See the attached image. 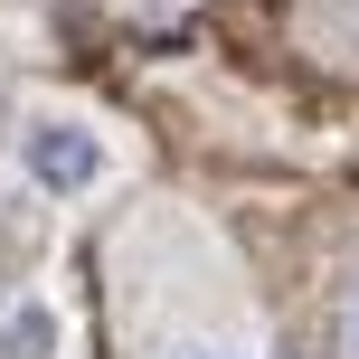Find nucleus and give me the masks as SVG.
<instances>
[{"label": "nucleus", "instance_id": "obj_2", "mask_svg": "<svg viewBox=\"0 0 359 359\" xmlns=\"http://www.w3.org/2000/svg\"><path fill=\"white\" fill-rule=\"evenodd\" d=\"M0 359H76V322L48 284L0 293Z\"/></svg>", "mask_w": 359, "mask_h": 359}, {"label": "nucleus", "instance_id": "obj_3", "mask_svg": "<svg viewBox=\"0 0 359 359\" xmlns=\"http://www.w3.org/2000/svg\"><path fill=\"white\" fill-rule=\"evenodd\" d=\"M180 359H265V350H255V341H189Z\"/></svg>", "mask_w": 359, "mask_h": 359}, {"label": "nucleus", "instance_id": "obj_4", "mask_svg": "<svg viewBox=\"0 0 359 359\" xmlns=\"http://www.w3.org/2000/svg\"><path fill=\"white\" fill-rule=\"evenodd\" d=\"M341 350L359 359V284H350V303H341Z\"/></svg>", "mask_w": 359, "mask_h": 359}, {"label": "nucleus", "instance_id": "obj_1", "mask_svg": "<svg viewBox=\"0 0 359 359\" xmlns=\"http://www.w3.org/2000/svg\"><path fill=\"white\" fill-rule=\"evenodd\" d=\"M10 170L29 180L48 208H95V198L123 180V133L95 123L67 95H29L19 123H10Z\"/></svg>", "mask_w": 359, "mask_h": 359}]
</instances>
